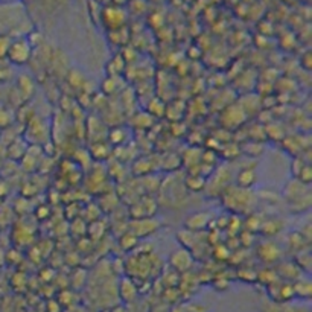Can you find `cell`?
<instances>
[{"instance_id":"cell-1","label":"cell","mask_w":312,"mask_h":312,"mask_svg":"<svg viewBox=\"0 0 312 312\" xmlns=\"http://www.w3.org/2000/svg\"><path fill=\"white\" fill-rule=\"evenodd\" d=\"M283 197L292 213H301L310 206V189L309 184L300 180H289L283 187Z\"/></svg>"},{"instance_id":"cell-2","label":"cell","mask_w":312,"mask_h":312,"mask_svg":"<svg viewBox=\"0 0 312 312\" xmlns=\"http://www.w3.org/2000/svg\"><path fill=\"white\" fill-rule=\"evenodd\" d=\"M222 201L225 207H228L231 212L235 213H247L253 210V206L256 204V197L250 189H242V187H227L222 193Z\"/></svg>"},{"instance_id":"cell-3","label":"cell","mask_w":312,"mask_h":312,"mask_svg":"<svg viewBox=\"0 0 312 312\" xmlns=\"http://www.w3.org/2000/svg\"><path fill=\"white\" fill-rule=\"evenodd\" d=\"M32 55V45L26 40V38H22V40H16L13 43H10L8 52H7V58L10 63L16 64V66H23L26 63H29Z\"/></svg>"},{"instance_id":"cell-4","label":"cell","mask_w":312,"mask_h":312,"mask_svg":"<svg viewBox=\"0 0 312 312\" xmlns=\"http://www.w3.org/2000/svg\"><path fill=\"white\" fill-rule=\"evenodd\" d=\"M160 228V222L155 219L154 216L151 218H142V219H133L131 224H128V231H131L134 236L146 238L152 233H155Z\"/></svg>"},{"instance_id":"cell-5","label":"cell","mask_w":312,"mask_h":312,"mask_svg":"<svg viewBox=\"0 0 312 312\" xmlns=\"http://www.w3.org/2000/svg\"><path fill=\"white\" fill-rule=\"evenodd\" d=\"M157 212V203L151 197H140L134 204L130 207L131 219H142V218H151Z\"/></svg>"},{"instance_id":"cell-6","label":"cell","mask_w":312,"mask_h":312,"mask_svg":"<svg viewBox=\"0 0 312 312\" xmlns=\"http://www.w3.org/2000/svg\"><path fill=\"white\" fill-rule=\"evenodd\" d=\"M210 213L209 212H195L189 215L184 221V227L189 231H203L209 227L210 224Z\"/></svg>"},{"instance_id":"cell-7","label":"cell","mask_w":312,"mask_h":312,"mask_svg":"<svg viewBox=\"0 0 312 312\" xmlns=\"http://www.w3.org/2000/svg\"><path fill=\"white\" fill-rule=\"evenodd\" d=\"M257 181V174L256 169H253L251 166L242 168L238 174H236V186L242 187V189H250L251 186H254Z\"/></svg>"},{"instance_id":"cell-8","label":"cell","mask_w":312,"mask_h":312,"mask_svg":"<svg viewBox=\"0 0 312 312\" xmlns=\"http://www.w3.org/2000/svg\"><path fill=\"white\" fill-rule=\"evenodd\" d=\"M257 254L265 260V262H274L280 257V250L276 244L272 242H263L257 248Z\"/></svg>"},{"instance_id":"cell-9","label":"cell","mask_w":312,"mask_h":312,"mask_svg":"<svg viewBox=\"0 0 312 312\" xmlns=\"http://www.w3.org/2000/svg\"><path fill=\"white\" fill-rule=\"evenodd\" d=\"M190 263H192V256L184 248L180 250V251H174L172 256H171V265L178 271H186Z\"/></svg>"},{"instance_id":"cell-10","label":"cell","mask_w":312,"mask_h":312,"mask_svg":"<svg viewBox=\"0 0 312 312\" xmlns=\"http://www.w3.org/2000/svg\"><path fill=\"white\" fill-rule=\"evenodd\" d=\"M282 227H283V222L279 218H268V219L262 221L259 230L262 231V235H265V236H274L282 230Z\"/></svg>"},{"instance_id":"cell-11","label":"cell","mask_w":312,"mask_h":312,"mask_svg":"<svg viewBox=\"0 0 312 312\" xmlns=\"http://www.w3.org/2000/svg\"><path fill=\"white\" fill-rule=\"evenodd\" d=\"M137 244H139V238L134 236L131 231H127L125 235L121 238V247L127 251H131Z\"/></svg>"},{"instance_id":"cell-12","label":"cell","mask_w":312,"mask_h":312,"mask_svg":"<svg viewBox=\"0 0 312 312\" xmlns=\"http://www.w3.org/2000/svg\"><path fill=\"white\" fill-rule=\"evenodd\" d=\"M187 180L193 181L192 184H186L187 189L192 190V192H198V190H201V189L204 187V184H206V180H204V177H201V175H192V177H189Z\"/></svg>"},{"instance_id":"cell-13","label":"cell","mask_w":312,"mask_h":312,"mask_svg":"<svg viewBox=\"0 0 312 312\" xmlns=\"http://www.w3.org/2000/svg\"><path fill=\"white\" fill-rule=\"evenodd\" d=\"M10 122H11V114L4 105H0V127H7L10 125Z\"/></svg>"},{"instance_id":"cell-14","label":"cell","mask_w":312,"mask_h":312,"mask_svg":"<svg viewBox=\"0 0 312 312\" xmlns=\"http://www.w3.org/2000/svg\"><path fill=\"white\" fill-rule=\"evenodd\" d=\"M10 40L7 38H0V58L7 57V52H8V48H10Z\"/></svg>"}]
</instances>
